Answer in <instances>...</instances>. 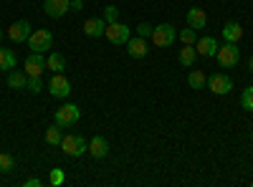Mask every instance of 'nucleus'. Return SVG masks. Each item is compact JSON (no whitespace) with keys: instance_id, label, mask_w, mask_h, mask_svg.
<instances>
[{"instance_id":"1","label":"nucleus","mask_w":253,"mask_h":187,"mask_svg":"<svg viewBox=\"0 0 253 187\" xmlns=\"http://www.w3.org/2000/svg\"><path fill=\"white\" fill-rule=\"evenodd\" d=\"M150 38H152V43L157 48H170L175 40H177V31L170 23H160V26H155V31H152Z\"/></svg>"},{"instance_id":"2","label":"nucleus","mask_w":253,"mask_h":187,"mask_svg":"<svg viewBox=\"0 0 253 187\" xmlns=\"http://www.w3.org/2000/svg\"><path fill=\"white\" fill-rule=\"evenodd\" d=\"M81 116V109L76 107V104H63V107H58L53 112V121L58 124L61 129H66V127H74V124L79 121Z\"/></svg>"},{"instance_id":"3","label":"nucleus","mask_w":253,"mask_h":187,"mask_svg":"<svg viewBox=\"0 0 253 187\" xmlns=\"http://www.w3.org/2000/svg\"><path fill=\"white\" fill-rule=\"evenodd\" d=\"M58 147L66 152L69 157H81V154L89 152V144H86V139H84L81 134H66V137L61 139Z\"/></svg>"},{"instance_id":"4","label":"nucleus","mask_w":253,"mask_h":187,"mask_svg":"<svg viewBox=\"0 0 253 187\" xmlns=\"http://www.w3.org/2000/svg\"><path fill=\"white\" fill-rule=\"evenodd\" d=\"M28 48L33 51V53H43V51H48L51 46H53V33L51 31H46V28H38V31H33L31 36H28Z\"/></svg>"},{"instance_id":"5","label":"nucleus","mask_w":253,"mask_h":187,"mask_svg":"<svg viewBox=\"0 0 253 187\" xmlns=\"http://www.w3.org/2000/svg\"><path fill=\"white\" fill-rule=\"evenodd\" d=\"M215 58H218V64H220L223 69L238 66V61H241V48H238V43H223V46H218Z\"/></svg>"},{"instance_id":"6","label":"nucleus","mask_w":253,"mask_h":187,"mask_svg":"<svg viewBox=\"0 0 253 187\" xmlns=\"http://www.w3.org/2000/svg\"><path fill=\"white\" fill-rule=\"evenodd\" d=\"M104 36H107V40L114 43V46H126V40L132 38L129 28H126L124 23H119V20H117V23H107V33H104Z\"/></svg>"},{"instance_id":"7","label":"nucleus","mask_w":253,"mask_h":187,"mask_svg":"<svg viewBox=\"0 0 253 187\" xmlns=\"http://www.w3.org/2000/svg\"><path fill=\"white\" fill-rule=\"evenodd\" d=\"M208 89L215 96H225V94H230V89H233V81H230L225 74H213V76H208Z\"/></svg>"},{"instance_id":"8","label":"nucleus","mask_w":253,"mask_h":187,"mask_svg":"<svg viewBox=\"0 0 253 187\" xmlns=\"http://www.w3.org/2000/svg\"><path fill=\"white\" fill-rule=\"evenodd\" d=\"M48 91H51V96H56V99H66V96L71 94L69 78L63 76V74H53L51 81H48Z\"/></svg>"},{"instance_id":"9","label":"nucleus","mask_w":253,"mask_h":187,"mask_svg":"<svg viewBox=\"0 0 253 187\" xmlns=\"http://www.w3.org/2000/svg\"><path fill=\"white\" fill-rule=\"evenodd\" d=\"M31 33H33V31H31V23H28V20H15V23L5 31V36L13 40V43H26Z\"/></svg>"},{"instance_id":"10","label":"nucleus","mask_w":253,"mask_h":187,"mask_svg":"<svg viewBox=\"0 0 253 187\" xmlns=\"http://www.w3.org/2000/svg\"><path fill=\"white\" fill-rule=\"evenodd\" d=\"M43 10L48 18H63L71 10V0H43Z\"/></svg>"},{"instance_id":"11","label":"nucleus","mask_w":253,"mask_h":187,"mask_svg":"<svg viewBox=\"0 0 253 187\" xmlns=\"http://www.w3.org/2000/svg\"><path fill=\"white\" fill-rule=\"evenodd\" d=\"M43 71H46L43 53H31L26 58V76H43Z\"/></svg>"},{"instance_id":"12","label":"nucleus","mask_w":253,"mask_h":187,"mask_svg":"<svg viewBox=\"0 0 253 187\" xmlns=\"http://www.w3.org/2000/svg\"><path fill=\"white\" fill-rule=\"evenodd\" d=\"M84 33L89 38H101L107 33V20L104 18H86V23H84Z\"/></svg>"},{"instance_id":"13","label":"nucleus","mask_w":253,"mask_h":187,"mask_svg":"<svg viewBox=\"0 0 253 187\" xmlns=\"http://www.w3.org/2000/svg\"><path fill=\"white\" fill-rule=\"evenodd\" d=\"M195 51H198V56H205V58L215 56V53H218V40H215L213 36L198 38V40H195Z\"/></svg>"},{"instance_id":"14","label":"nucleus","mask_w":253,"mask_h":187,"mask_svg":"<svg viewBox=\"0 0 253 187\" xmlns=\"http://www.w3.org/2000/svg\"><path fill=\"white\" fill-rule=\"evenodd\" d=\"M89 154H91V157H96V159H104V157L109 154V142L104 139L101 134L91 137V142H89Z\"/></svg>"},{"instance_id":"15","label":"nucleus","mask_w":253,"mask_h":187,"mask_svg":"<svg viewBox=\"0 0 253 187\" xmlns=\"http://www.w3.org/2000/svg\"><path fill=\"white\" fill-rule=\"evenodd\" d=\"M147 51H150V48H147V38H129V40H126V53H129L132 58H144L147 56Z\"/></svg>"},{"instance_id":"16","label":"nucleus","mask_w":253,"mask_h":187,"mask_svg":"<svg viewBox=\"0 0 253 187\" xmlns=\"http://www.w3.org/2000/svg\"><path fill=\"white\" fill-rule=\"evenodd\" d=\"M223 38H225V43H238L243 38V26L236 23V20H228L223 26Z\"/></svg>"},{"instance_id":"17","label":"nucleus","mask_w":253,"mask_h":187,"mask_svg":"<svg viewBox=\"0 0 253 187\" xmlns=\"http://www.w3.org/2000/svg\"><path fill=\"white\" fill-rule=\"evenodd\" d=\"M187 26H190V28H195V31L205 28V26H208V15H205V10H203V8H187Z\"/></svg>"},{"instance_id":"18","label":"nucleus","mask_w":253,"mask_h":187,"mask_svg":"<svg viewBox=\"0 0 253 187\" xmlns=\"http://www.w3.org/2000/svg\"><path fill=\"white\" fill-rule=\"evenodd\" d=\"M46 69L53 71V74H63V69H66V56L58 53V51L48 53V58H46Z\"/></svg>"},{"instance_id":"19","label":"nucleus","mask_w":253,"mask_h":187,"mask_svg":"<svg viewBox=\"0 0 253 187\" xmlns=\"http://www.w3.org/2000/svg\"><path fill=\"white\" fill-rule=\"evenodd\" d=\"M26 84H28V76H26V71H10L8 74V86L13 89V91H23L26 89Z\"/></svg>"},{"instance_id":"20","label":"nucleus","mask_w":253,"mask_h":187,"mask_svg":"<svg viewBox=\"0 0 253 187\" xmlns=\"http://www.w3.org/2000/svg\"><path fill=\"white\" fill-rule=\"evenodd\" d=\"M187 86H190V89H195V91L205 89V86H208V76H205L200 69H193V71L187 74Z\"/></svg>"},{"instance_id":"21","label":"nucleus","mask_w":253,"mask_h":187,"mask_svg":"<svg viewBox=\"0 0 253 187\" xmlns=\"http://www.w3.org/2000/svg\"><path fill=\"white\" fill-rule=\"evenodd\" d=\"M15 64H18L15 53H13L10 48H3V46H0V71H13Z\"/></svg>"},{"instance_id":"22","label":"nucleus","mask_w":253,"mask_h":187,"mask_svg":"<svg viewBox=\"0 0 253 187\" xmlns=\"http://www.w3.org/2000/svg\"><path fill=\"white\" fill-rule=\"evenodd\" d=\"M195 58H198V51H195V46H185V48H180V56H177L180 66H185V69H193Z\"/></svg>"},{"instance_id":"23","label":"nucleus","mask_w":253,"mask_h":187,"mask_svg":"<svg viewBox=\"0 0 253 187\" xmlns=\"http://www.w3.org/2000/svg\"><path fill=\"white\" fill-rule=\"evenodd\" d=\"M177 38L182 40V43H185V46H195V40H198V31L187 26V28H182V31L177 33Z\"/></svg>"},{"instance_id":"24","label":"nucleus","mask_w":253,"mask_h":187,"mask_svg":"<svg viewBox=\"0 0 253 187\" xmlns=\"http://www.w3.org/2000/svg\"><path fill=\"white\" fill-rule=\"evenodd\" d=\"M61 139H63V134H61V127H58V124H53V127H48V129H46V142H48V144L58 147Z\"/></svg>"},{"instance_id":"25","label":"nucleus","mask_w":253,"mask_h":187,"mask_svg":"<svg viewBox=\"0 0 253 187\" xmlns=\"http://www.w3.org/2000/svg\"><path fill=\"white\" fill-rule=\"evenodd\" d=\"M13 167H15V159H13L8 152H0V175L13 172Z\"/></svg>"},{"instance_id":"26","label":"nucleus","mask_w":253,"mask_h":187,"mask_svg":"<svg viewBox=\"0 0 253 187\" xmlns=\"http://www.w3.org/2000/svg\"><path fill=\"white\" fill-rule=\"evenodd\" d=\"M26 89H28L31 94H41V91H43V78H41V76H28Z\"/></svg>"},{"instance_id":"27","label":"nucleus","mask_w":253,"mask_h":187,"mask_svg":"<svg viewBox=\"0 0 253 187\" xmlns=\"http://www.w3.org/2000/svg\"><path fill=\"white\" fill-rule=\"evenodd\" d=\"M241 107H243L246 112H253V86L243 89V94H241Z\"/></svg>"},{"instance_id":"28","label":"nucleus","mask_w":253,"mask_h":187,"mask_svg":"<svg viewBox=\"0 0 253 187\" xmlns=\"http://www.w3.org/2000/svg\"><path fill=\"white\" fill-rule=\"evenodd\" d=\"M48 182H51L53 187L63 185V182H66V172H63L61 167H53V170H51V175H48Z\"/></svg>"},{"instance_id":"29","label":"nucleus","mask_w":253,"mask_h":187,"mask_svg":"<svg viewBox=\"0 0 253 187\" xmlns=\"http://www.w3.org/2000/svg\"><path fill=\"white\" fill-rule=\"evenodd\" d=\"M101 18L107 20V23H117V20H119V8L107 5V8H104V15H101Z\"/></svg>"},{"instance_id":"30","label":"nucleus","mask_w":253,"mask_h":187,"mask_svg":"<svg viewBox=\"0 0 253 187\" xmlns=\"http://www.w3.org/2000/svg\"><path fill=\"white\" fill-rule=\"evenodd\" d=\"M152 31H155V26H150V23H139V26H137V36H139V38H150Z\"/></svg>"},{"instance_id":"31","label":"nucleus","mask_w":253,"mask_h":187,"mask_svg":"<svg viewBox=\"0 0 253 187\" xmlns=\"http://www.w3.org/2000/svg\"><path fill=\"white\" fill-rule=\"evenodd\" d=\"M23 185H26V187H41V185H43V180H38V177H31V180H26Z\"/></svg>"},{"instance_id":"32","label":"nucleus","mask_w":253,"mask_h":187,"mask_svg":"<svg viewBox=\"0 0 253 187\" xmlns=\"http://www.w3.org/2000/svg\"><path fill=\"white\" fill-rule=\"evenodd\" d=\"M81 8H84V3H81V0H71V10H74V13H79Z\"/></svg>"},{"instance_id":"33","label":"nucleus","mask_w":253,"mask_h":187,"mask_svg":"<svg viewBox=\"0 0 253 187\" xmlns=\"http://www.w3.org/2000/svg\"><path fill=\"white\" fill-rule=\"evenodd\" d=\"M248 71H251V74H253V56H251V58H248Z\"/></svg>"},{"instance_id":"34","label":"nucleus","mask_w":253,"mask_h":187,"mask_svg":"<svg viewBox=\"0 0 253 187\" xmlns=\"http://www.w3.org/2000/svg\"><path fill=\"white\" fill-rule=\"evenodd\" d=\"M3 38H5V31H3V28H0V46H3Z\"/></svg>"},{"instance_id":"35","label":"nucleus","mask_w":253,"mask_h":187,"mask_svg":"<svg viewBox=\"0 0 253 187\" xmlns=\"http://www.w3.org/2000/svg\"><path fill=\"white\" fill-rule=\"evenodd\" d=\"M251 187H253V182H251Z\"/></svg>"}]
</instances>
